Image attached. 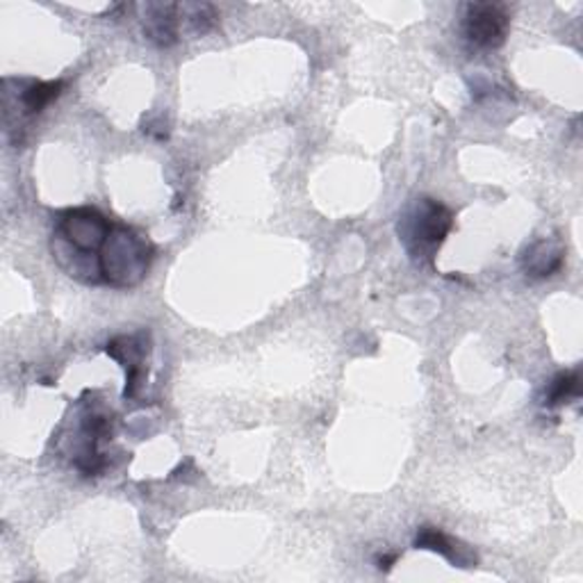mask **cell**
Here are the masks:
<instances>
[{
  "instance_id": "obj_6",
  "label": "cell",
  "mask_w": 583,
  "mask_h": 583,
  "mask_svg": "<svg viewBox=\"0 0 583 583\" xmlns=\"http://www.w3.org/2000/svg\"><path fill=\"white\" fill-rule=\"evenodd\" d=\"M144 37L157 49H172L180 39V12L178 3H144L139 5Z\"/></svg>"
},
{
  "instance_id": "obj_5",
  "label": "cell",
  "mask_w": 583,
  "mask_h": 583,
  "mask_svg": "<svg viewBox=\"0 0 583 583\" xmlns=\"http://www.w3.org/2000/svg\"><path fill=\"white\" fill-rule=\"evenodd\" d=\"M107 356H112L126 369V390H124L126 400L128 396H135L144 379V360L149 356V335L137 333V335L114 338L107 344Z\"/></svg>"
},
{
  "instance_id": "obj_11",
  "label": "cell",
  "mask_w": 583,
  "mask_h": 583,
  "mask_svg": "<svg viewBox=\"0 0 583 583\" xmlns=\"http://www.w3.org/2000/svg\"><path fill=\"white\" fill-rule=\"evenodd\" d=\"M581 379H579V371H561V375H556L545 392H543V404L547 408H554V406H563V404H570L572 400H576V396L581 394V388H579Z\"/></svg>"
},
{
  "instance_id": "obj_8",
  "label": "cell",
  "mask_w": 583,
  "mask_h": 583,
  "mask_svg": "<svg viewBox=\"0 0 583 583\" xmlns=\"http://www.w3.org/2000/svg\"><path fill=\"white\" fill-rule=\"evenodd\" d=\"M566 251L556 240H538L522 253V271L529 278H549L561 271Z\"/></svg>"
},
{
  "instance_id": "obj_3",
  "label": "cell",
  "mask_w": 583,
  "mask_h": 583,
  "mask_svg": "<svg viewBox=\"0 0 583 583\" xmlns=\"http://www.w3.org/2000/svg\"><path fill=\"white\" fill-rule=\"evenodd\" d=\"M153 255L155 249L147 236L130 226L112 224L110 238L99 258L101 283L116 290L137 288L147 278Z\"/></svg>"
},
{
  "instance_id": "obj_12",
  "label": "cell",
  "mask_w": 583,
  "mask_h": 583,
  "mask_svg": "<svg viewBox=\"0 0 583 583\" xmlns=\"http://www.w3.org/2000/svg\"><path fill=\"white\" fill-rule=\"evenodd\" d=\"M379 570H383V572H390V568L396 563V554H390V556H381L379 558Z\"/></svg>"
},
{
  "instance_id": "obj_2",
  "label": "cell",
  "mask_w": 583,
  "mask_h": 583,
  "mask_svg": "<svg viewBox=\"0 0 583 583\" xmlns=\"http://www.w3.org/2000/svg\"><path fill=\"white\" fill-rule=\"evenodd\" d=\"M452 228L454 213L447 205L431 197H417L402 210L400 221H396V236L415 265L431 267Z\"/></svg>"
},
{
  "instance_id": "obj_4",
  "label": "cell",
  "mask_w": 583,
  "mask_h": 583,
  "mask_svg": "<svg viewBox=\"0 0 583 583\" xmlns=\"http://www.w3.org/2000/svg\"><path fill=\"white\" fill-rule=\"evenodd\" d=\"M510 28V16L497 3H470L462 14V37L474 49L495 51L504 46Z\"/></svg>"
},
{
  "instance_id": "obj_1",
  "label": "cell",
  "mask_w": 583,
  "mask_h": 583,
  "mask_svg": "<svg viewBox=\"0 0 583 583\" xmlns=\"http://www.w3.org/2000/svg\"><path fill=\"white\" fill-rule=\"evenodd\" d=\"M112 221L97 207H74L60 215L53 232V255L68 276L87 286L101 283L99 258Z\"/></svg>"
},
{
  "instance_id": "obj_9",
  "label": "cell",
  "mask_w": 583,
  "mask_h": 583,
  "mask_svg": "<svg viewBox=\"0 0 583 583\" xmlns=\"http://www.w3.org/2000/svg\"><path fill=\"white\" fill-rule=\"evenodd\" d=\"M178 12L180 28L197 37L213 33L219 23V12L210 3H178Z\"/></svg>"
},
{
  "instance_id": "obj_7",
  "label": "cell",
  "mask_w": 583,
  "mask_h": 583,
  "mask_svg": "<svg viewBox=\"0 0 583 583\" xmlns=\"http://www.w3.org/2000/svg\"><path fill=\"white\" fill-rule=\"evenodd\" d=\"M415 549L435 552L440 556H445L449 563H454L458 568H472V566H477V556H474V552L468 545H462V543L454 541L452 535L442 533L435 527H422V529L417 531Z\"/></svg>"
},
{
  "instance_id": "obj_10",
  "label": "cell",
  "mask_w": 583,
  "mask_h": 583,
  "mask_svg": "<svg viewBox=\"0 0 583 583\" xmlns=\"http://www.w3.org/2000/svg\"><path fill=\"white\" fill-rule=\"evenodd\" d=\"M64 89L62 80H51V83H41V80H26L21 87V107L26 114H39L43 107H49Z\"/></svg>"
}]
</instances>
